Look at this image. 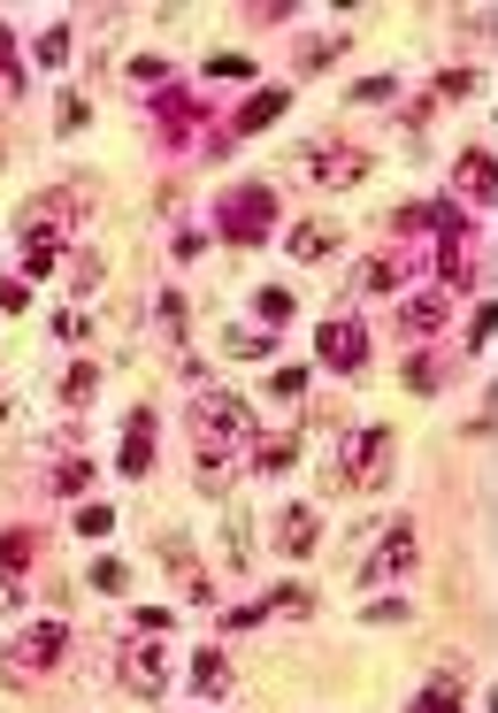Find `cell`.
I'll return each instance as SVG.
<instances>
[{
    "label": "cell",
    "mask_w": 498,
    "mask_h": 713,
    "mask_svg": "<svg viewBox=\"0 0 498 713\" xmlns=\"http://www.w3.org/2000/svg\"><path fill=\"white\" fill-rule=\"evenodd\" d=\"M192 437H199V491H230V461L253 437V407L230 399V391H207L192 407Z\"/></svg>",
    "instance_id": "1"
},
{
    "label": "cell",
    "mask_w": 498,
    "mask_h": 713,
    "mask_svg": "<svg viewBox=\"0 0 498 713\" xmlns=\"http://www.w3.org/2000/svg\"><path fill=\"white\" fill-rule=\"evenodd\" d=\"M414 568H422V530L414 522H383V537L360 552V591H383V583H399Z\"/></svg>",
    "instance_id": "2"
},
{
    "label": "cell",
    "mask_w": 498,
    "mask_h": 713,
    "mask_svg": "<svg viewBox=\"0 0 498 713\" xmlns=\"http://www.w3.org/2000/svg\"><path fill=\"white\" fill-rule=\"evenodd\" d=\"M269 223H277V192H269V184H238V192H223V207H215V230H223L230 246H261Z\"/></svg>",
    "instance_id": "3"
},
{
    "label": "cell",
    "mask_w": 498,
    "mask_h": 713,
    "mask_svg": "<svg viewBox=\"0 0 498 713\" xmlns=\"http://www.w3.org/2000/svg\"><path fill=\"white\" fill-rule=\"evenodd\" d=\"M169 676H176V660H169L162 637H131V645L116 652V683H123L131 699H162Z\"/></svg>",
    "instance_id": "4"
},
{
    "label": "cell",
    "mask_w": 498,
    "mask_h": 713,
    "mask_svg": "<svg viewBox=\"0 0 498 713\" xmlns=\"http://www.w3.org/2000/svg\"><path fill=\"white\" fill-rule=\"evenodd\" d=\"M391 476V430H353L345 453H337V484H383Z\"/></svg>",
    "instance_id": "5"
},
{
    "label": "cell",
    "mask_w": 498,
    "mask_h": 713,
    "mask_svg": "<svg viewBox=\"0 0 498 713\" xmlns=\"http://www.w3.org/2000/svg\"><path fill=\"white\" fill-rule=\"evenodd\" d=\"M300 170L323 184V192H353V184L368 177V154H360V147H337V139H323V147H307V154H300Z\"/></svg>",
    "instance_id": "6"
},
{
    "label": "cell",
    "mask_w": 498,
    "mask_h": 713,
    "mask_svg": "<svg viewBox=\"0 0 498 713\" xmlns=\"http://www.w3.org/2000/svg\"><path fill=\"white\" fill-rule=\"evenodd\" d=\"M62 652H69V629H62V622H31V629L8 645V676H46Z\"/></svg>",
    "instance_id": "7"
},
{
    "label": "cell",
    "mask_w": 498,
    "mask_h": 713,
    "mask_svg": "<svg viewBox=\"0 0 498 713\" xmlns=\"http://www.w3.org/2000/svg\"><path fill=\"white\" fill-rule=\"evenodd\" d=\"M315 346H323V368H337V376H360V368H368V331H360L353 315H331V323L315 331Z\"/></svg>",
    "instance_id": "8"
},
{
    "label": "cell",
    "mask_w": 498,
    "mask_h": 713,
    "mask_svg": "<svg viewBox=\"0 0 498 713\" xmlns=\"http://www.w3.org/2000/svg\"><path fill=\"white\" fill-rule=\"evenodd\" d=\"M116 468H123V476H147V468H154V407H131V422H123V453H116Z\"/></svg>",
    "instance_id": "9"
},
{
    "label": "cell",
    "mask_w": 498,
    "mask_h": 713,
    "mask_svg": "<svg viewBox=\"0 0 498 713\" xmlns=\"http://www.w3.org/2000/svg\"><path fill=\"white\" fill-rule=\"evenodd\" d=\"M192 691H199V699H230V691H238V668H230V652L199 645V652H192Z\"/></svg>",
    "instance_id": "10"
},
{
    "label": "cell",
    "mask_w": 498,
    "mask_h": 713,
    "mask_svg": "<svg viewBox=\"0 0 498 713\" xmlns=\"http://www.w3.org/2000/svg\"><path fill=\"white\" fill-rule=\"evenodd\" d=\"M323 544V522H315V507H284V522H277V552L284 560H307Z\"/></svg>",
    "instance_id": "11"
},
{
    "label": "cell",
    "mask_w": 498,
    "mask_h": 713,
    "mask_svg": "<svg viewBox=\"0 0 498 713\" xmlns=\"http://www.w3.org/2000/svg\"><path fill=\"white\" fill-rule=\"evenodd\" d=\"M284 108H292V93H284V85H261L253 100H238V139H253V131H269V123H277Z\"/></svg>",
    "instance_id": "12"
},
{
    "label": "cell",
    "mask_w": 498,
    "mask_h": 713,
    "mask_svg": "<svg viewBox=\"0 0 498 713\" xmlns=\"http://www.w3.org/2000/svg\"><path fill=\"white\" fill-rule=\"evenodd\" d=\"M69 215H77V192H39V199L15 215V230H54V238H62Z\"/></svg>",
    "instance_id": "13"
},
{
    "label": "cell",
    "mask_w": 498,
    "mask_h": 713,
    "mask_svg": "<svg viewBox=\"0 0 498 713\" xmlns=\"http://www.w3.org/2000/svg\"><path fill=\"white\" fill-rule=\"evenodd\" d=\"M461 192H468V199H498V162H491V147H468V154H461Z\"/></svg>",
    "instance_id": "14"
},
{
    "label": "cell",
    "mask_w": 498,
    "mask_h": 713,
    "mask_svg": "<svg viewBox=\"0 0 498 713\" xmlns=\"http://www.w3.org/2000/svg\"><path fill=\"white\" fill-rule=\"evenodd\" d=\"M284 246H292V261H331L337 253V223H300Z\"/></svg>",
    "instance_id": "15"
},
{
    "label": "cell",
    "mask_w": 498,
    "mask_h": 713,
    "mask_svg": "<svg viewBox=\"0 0 498 713\" xmlns=\"http://www.w3.org/2000/svg\"><path fill=\"white\" fill-rule=\"evenodd\" d=\"M62 269V238L54 230H23V277H54Z\"/></svg>",
    "instance_id": "16"
},
{
    "label": "cell",
    "mask_w": 498,
    "mask_h": 713,
    "mask_svg": "<svg viewBox=\"0 0 498 713\" xmlns=\"http://www.w3.org/2000/svg\"><path fill=\"white\" fill-rule=\"evenodd\" d=\"M391 284H399V261H391V253H368V261L353 269V284H345V292H353V300H368V292H391Z\"/></svg>",
    "instance_id": "17"
},
{
    "label": "cell",
    "mask_w": 498,
    "mask_h": 713,
    "mask_svg": "<svg viewBox=\"0 0 498 713\" xmlns=\"http://www.w3.org/2000/svg\"><path fill=\"white\" fill-rule=\"evenodd\" d=\"M407 713H461V668H437V683H430Z\"/></svg>",
    "instance_id": "18"
},
{
    "label": "cell",
    "mask_w": 498,
    "mask_h": 713,
    "mask_svg": "<svg viewBox=\"0 0 498 713\" xmlns=\"http://www.w3.org/2000/svg\"><path fill=\"white\" fill-rule=\"evenodd\" d=\"M292 461H300V437H261L253 445V476H284Z\"/></svg>",
    "instance_id": "19"
},
{
    "label": "cell",
    "mask_w": 498,
    "mask_h": 713,
    "mask_svg": "<svg viewBox=\"0 0 498 713\" xmlns=\"http://www.w3.org/2000/svg\"><path fill=\"white\" fill-rule=\"evenodd\" d=\"M345 46H353L345 31H323V39H300V69H307V77H315V69H331V62L345 54Z\"/></svg>",
    "instance_id": "20"
},
{
    "label": "cell",
    "mask_w": 498,
    "mask_h": 713,
    "mask_svg": "<svg viewBox=\"0 0 498 713\" xmlns=\"http://www.w3.org/2000/svg\"><path fill=\"white\" fill-rule=\"evenodd\" d=\"M85 583H93V591H108V598H123V591H131V568H123L116 552H100V560L85 568Z\"/></svg>",
    "instance_id": "21"
},
{
    "label": "cell",
    "mask_w": 498,
    "mask_h": 713,
    "mask_svg": "<svg viewBox=\"0 0 498 713\" xmlns=\"http://www.w3.org/2000/svg\"><path fill=\"white\" fill-rule=\"evenodd\" d=\"M93 391H100V368H93V360H77V368L62 376V407H85Z\"/></svg>",
    "instance_id": "22"
},
{
    "label": "cell",
    "mask_w": 498,
    "mask_h": 713,
    "mask_svg": "<svg viewBox=\"0 0 498 713\" xmlns=\"http://www.w3.org/2000/svg\"><path fill=\"white\" fill-rule=\"evenodd\" d=\"M445 323V292H422V300H407V331H437Z\"/></svg>",
    "instance_id": "23"
},
{
    "label": "cell",
    "mask_w": 498,
    "mask_h": 713,
    "mask_svg": "<svg viewBox=\"0 0 498 713\" xmlns=\"http://www.w3.org/2000/svg\"><path fill=\"white\" fill-rule=\"evenodd\" d=\"M31 568V530H8L0 537V575H23Z\"/></svg>",
    "instance_id": "24"
},
{
    "label": "cell",
    "mask_w": 498,
    "mask_h": 713,
    "mask_svg": "<svg viewBox=\"0 0 498 713\" xmlns=\"http://www.w3.org/2000/svg\"><path fill=\"white\" fill-rule=\"evenodd\" d=\"M154 116H162L169 131H176V123H192V116H199V100H184L176 85H162V100H154Z\"/></svg>",
    "instance_id": "25"
},
{
    "label": "cell",
    "mask_w": 498,
    "mask_h": 713,
    "mask_svg": "<svg viewBox=\"0 0 498 713\" xmlns=\"http://www.w3.org/2000/svg\"><path fill=\"white\" fill-rule=\"evenodd\" d=\"M31 54H39L46 69H62V62H69V23H54V31H39V46H31Z\"/></svg>",
    "instance_id": "26"
},
{
    "label": "cell",
    "mask_w": 498,
    "mask_h": 713,
    "mask_svg": "<svg viewBox=\"0 0 498 713\" xmlns=\"http://www.w3.org/2000/svg\"><path fill=\"white\" fill-rule=\"evenodd\" d=\"M391 93H399V77H391V69H376V77H360V85H353V100H360V108H383Z\"/></svg>",
    "instance_id": "27"
},
{
    "label": "cell",
    "mask_w": 498,
    "mask_h": 713,
    "mask_svg": "<svg viewBox=\"0 0 498 713\" xmlns=\"http://www.w3.org/2000/svg\"><path fill=\"white\" fill-rule=\"evenodd\" d=\"M85 484H93L85 461H62V468H54V491H62V499H85Z\"/></svg>",
    "instance_id": "28"
},
{
    "label": "cell",
    "mask_w": 498,
    "mask_h": 713,
    "mask_svg": "<svg viewBox=\"0 0 498 713\" xmlns=\"http://www.w3.org/2000/svg\"><path fill=\"white\" fill-rule=\"evenodd\" d=\"M261 606H269V614H307V606H315V591H300V583H284V591H269Z\"/></svg>",
    "instance_id": "29"
},
{
    "label": "cell",
    "mask_w": 498,
    "mask_h": 713,
    "mask_svg": "<svg viewBox=\"0 0 498 713\" xmlns=\"http://www.w3.org/2000/svg\"><path fill=\"white\" fill-rule=\"evenodd\" d=\"M230 354H238V360H269V354H277V338H269V331H253V338H246V331H230Z\"/></svg>",
    "instance_id": "30"
},
{
    "label": "cell",
    "mask_w": 498,
    "mask_h": 713,
    "mask_svg": "<svg viewBox=\"0 0 498 713\" xmlns=\"http://www.w3.org/2000/svg\"><path fill=\"white\" fill-rule=\"evenodd\" d=\"M468 93H476V69H445L437 77V100H468Z\"/></svg>",
    "instance_id": "31"
},
{
    "label": "cell",
    "mask_w": 498,
    "mask_h": 713,
    "mask_svg": "<svg viewBox=\"0 0 498 713\" xmlns=\"http://www.w3.org/2000/svg\"><path fill=\"white\" fill-rule=\"evenodd\" d=\"M131 77H139V85H169V54H139Z\"/></svg>",
    "instance_id": "32"
},
{
    "label": "cell",
    "mask_w": 498,
    "mask_h": 713,
    "mask_svg": "<svg viewBox=\"0 0 498 713\" xmlns=\"http://www.w3.org/2000/svg\"><path fill=\"white\" fill-rule=\"evenodd\" d=\"M108 530H116L108 507H77V537H108Z\"/></svg>",
    "instance_id": "33"
},
{
    "label": "cell",
    "mask_w": 498,
    "mask_h": 713,
    "mask_svg": "<svg viewBox=\"0 0 498 713\" xmlns=\"http://www.w3.org/2000/svg\"><path fill=\"white\" fill-rule=\"evenodd\" d=\"M207 77H253V54H215Z\"/></svg>",
    "instance_id": "34"
},
{
    "label": "cell",
    "mask_w": 498,
    "mask_h": 713,
    "mask_svg": "<svg viewBox=\"0 0 498 713\" xmlns=\"http://www.w3.org/2000/svg\"><path fill=\"white\" fill-rule=\"evenodd\" d=\"M77 338H93V323L85 315H54V346H77Z\"/></svg>",
    "instance_id": "35"
},
{
    "label": "cell",
    "mask_w": 498,
    "mask_h": 713,
    "mask_svg": "<svg viewBox=\"0 0 498 713\" xmlns=\"http://www.w3.org/2000/svg\"><path fill=\"white\" fill-rule=\"evenodd\" d=\"M269 391H277V399H300V391H307V368H277Z\"/></svg>",
    "instance_id": "36"
},
{
    "label": "cell",
    "mask_w": 498,
    "mask_h": 713,
    "mask_svg": "<svg viewBox=\"0 0 498 713\" xmlns=\"http://www.w3.org/2000/svg\"><path fill=\"white\" fill-rule=\"evenodd\" d=\"M31 307V284H15V277H0V315H23Z\"/></svg>",
    "instance_id": "37"
},
{
    "label": "cell",
    "mask_w": 498,
    "mask_h": 713,
    "mask_svg": "<svg viewBox=\"0 0 498 713\" xmlns=\"http://www.w3.org/2000/svg\"><path fill=\"white\" fill-rule=\"evenodd\" d=\"M468 338H476V346H491V338H498V307H476V315H468Z\"/></svg>",
    "instance_id": "38"
},
{
    "label": "cell",
    "mask_w": 498,
    "mask_h": 713,
    "mask_svg": "<svg viewBox=\"0 0 498 713\" xmlns=\"http://www.w3.org/2000/svg\"><path fill=\"white\" fill-rule=\"evenodd\" d=\"M284 315H292V292L269 284V292H261V323H284Z\"/></svg>",
    "instance_id": "39"
},
{
    "label": "cell",
    "mask_w": 498,
    "mask_h": 713,
    "mask_svg": "<svg viewBox=\"0 0 498 713\" xmlns=\"http://www.w3.org/2000/svg\"><path fill=\"white\" fill-rule=\"evenodd\" d=\"M407 383H414V391H437L445 376H437V360H407Z\"/></svg>",
    "instance_id": "40"
},
{
    "label": "cell",
    "mask_w": 498,
    "mask_h": 713,
    "mask_svg": "<svg viewBox=\"0 0 498 713\" xmlns=\"http://www.w3.org/2000/svg\"><path fill=\"white\" fill-rule=\"evenodd\" d=\"M15 606H23V583H15V575H0V614H15Z\"/></svg>",
    "instance_id": "41"
},
{
    "label": "cell",
    "mask_w": 498,
    "mask_h": 713,
    "mask_svg": "<svg viewBox=\"0 0 498 713\" xmlns=\"http://www.w3.org/2000/svg\"><path fill=\"white\" fill-rule=\"evenodd\" d=\"M0 422H8V391H0Z\"/></svg>",
    "instance_id": "42"
}]
</instances>
